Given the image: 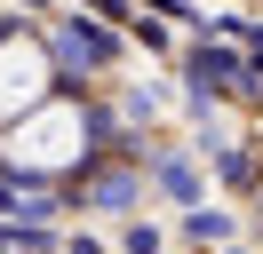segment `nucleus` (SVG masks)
Instances as JSON below:
<instances>
[{
    "label": "nucleus",
    "mask_w": 263,
    "mask_h": 254,
    "mask_svg": "<svg viewBox=\"0 0 263 254\" xmlns=\"http://www.w3.org/2000/svg\"><path fill=\"white\" fill-rule=\"evenodd\" d=\"M0 159H8L16 175H64V167H80V159H88L80 103H40L32 119H16L8 135H0Z\"/></svg>",
    "instance_id": "nucleus-1"
},
{
    "label": "nucleus",
    "mask_w": 263,
    "mask_h": 254,
    "mask_svg": "<svg viewBox=\"0 0 263 254\" xmlns=\"http://www.w3.org/2000/svg\"><path fill=\"white\" fill-rule=\"evenodd\" d=\"M48 88H56L48 48H40L32 32H8V40H0V135H8L16 119H32L40 103H56Z\"/></svg>",
    "instance_id": "nucleus-2"
}]
</instances>
